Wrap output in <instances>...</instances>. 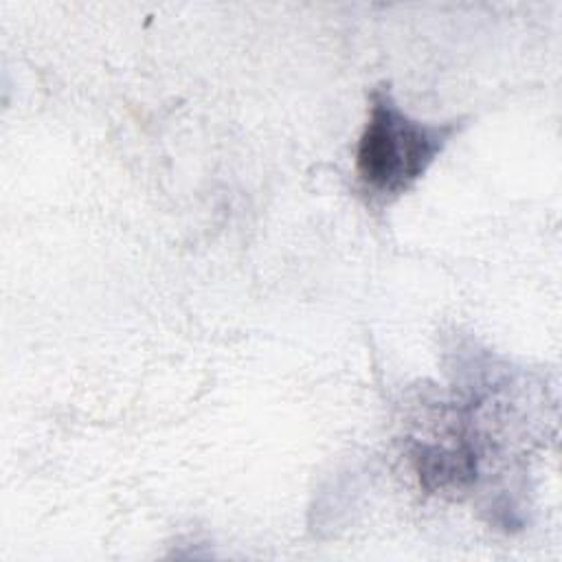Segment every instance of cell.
Returning a JSON list of instances; mask_svg holds the SVG:
<instances>
[{"instance_id": "cell-1", "label": "cell", "mask_w": 562, "mask_h": 562, "mask_svg": "<svg viewBox=\"0 0 562 562\" xmlns=\"http://www.w3.org/2000/svg\"><path fill=\"white\" fill-rule=\"evenodd\" d=\"M459 130L461 121H417L395 103L389 88H375L356 149L360 184L378 200L400 198L415 187Z\"/></svg>"}]
</instances>
